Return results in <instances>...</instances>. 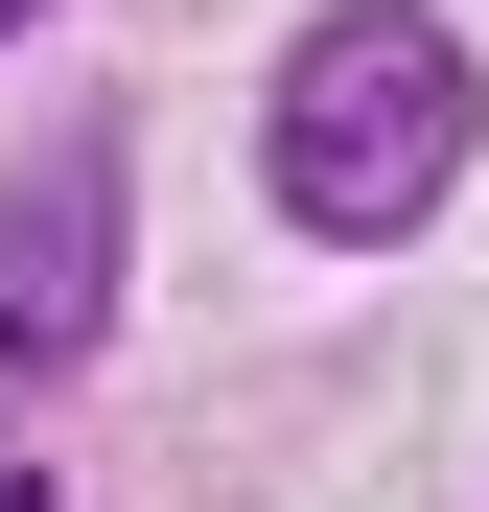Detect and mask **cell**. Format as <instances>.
Segmentation results:
<instances>
[{"label": "cell", "mask_w": 489, "mask_h": 512, "mask_svg": "<svg viewBox=\"0 0 489 512\" xmlns=\"http://www.w3.org/2000/svg\"><path fill=\"white\" fill-rule=\"evenodd\" d=\"M117 210H140L117 117H47L24 163H0V419L94 373V326H117Z\"/></svg>", "instance_id": "cell-2"}, {"label": "cell", "mask_w": 489, "mask_h": 512, "mask_svg": "<svg viewBox=\"0 0 489 512\" xmlns=\"http://www.w3.org/2000/svg\"><path fill=\"white\" fill-rule=\"evenodd\" d=\"M0 47H24V0H0Z\"/></svg>", "instance_id": "cell-3"}, {"label": "cell", "mask_w": 489, "mask_h": 512, "mask_svg": "<svg viewBox=\"0 0 489 512\" xmlns=\"http://www.w3.org/2000/svg\"><path fill=\"white\" fill-rule=\"evenodd\" d=\"M466 140H489V70L466 24H420V0H326V24L280 47V94H257V163H280V210L303 233H420L466 187Z\"/></svg>", "instance_id": "cell-1"}, {"label": "cell", "mask_w": 489, "mask_h": 512, "mask_svg": "<svg viewBox=\"0 0 489 512\" xmlns=\"http://www.w3.org/2000/svg\"><path fill=\"white\" fill-rule=\"evenodd\" d=\"M0 512H47V489H0Z\"/></svg>", "instance_id": "cell-4"}]
</instances>
